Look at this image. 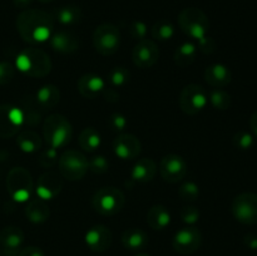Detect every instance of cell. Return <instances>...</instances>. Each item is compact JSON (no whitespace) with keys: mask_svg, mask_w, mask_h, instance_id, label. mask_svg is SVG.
<instances>
[{"mask_svg":"<svg viewBox=\"0 0 257 256\" xmlns=\"http://www.w3.org/2000/svg\"><path fill=\"white\" fill-rule=\"evenodd\" d=\"M17 30L29 44H42L49 40L54 30V18L40 9H25L17 17Z\"/></svg>","mask_w":257,"mask_h":256,"instance_id":"1","label":"cell"},{"mask_svg":"<svg viewBox=\"0 0 257 256\" xmlns=\"http://www.w3.org/2000/svg\"><path fill=\"white\" fill-rule=\"evenodd\" d=\"M15 67L28 77L44 78L52 70V60L44 50L27 48L18 54Z\"/></svg>","mask_w":257,"mask_h":256,"instance_id":"2","label":"cell"},{"mask_svg":"<svg viewBox=\"0 0 257 256\" xmlns=\"http://www.w3.org/2000/svg\"><path fill=\"white\" fill-rule=\"evenodd\" d=\"M43 137L48 147H65L72 141L73 127L69 120L62 114L48 115L43 123Z\"/></svg>","mask_w":257,"mask_h":256,"instance_id":"3","label":"cell"},{"mask_svg":"<svg viewBox=\"0 0 257 256\" xmlns=\"http://www.w3.org/2000/svg\"><path fill=\"white\" fill-rule=\"evenodd\" d=\"M178 25L181 30L193 39H202L210 30L208 17L201 9L195 7L185 8L178 14Z\"/></svg>","mask_w":257,"mask_h":256,"instance_id":"4","label":"cell"},{"mask_svg":"<svg viewBox=\"0 0 257 256\" xmlns=\"http://www.w3.org/2000/svg\"><path fill=\"white\" fill-rule=\"evenodd\" d=\"M125 196L119 188L108 186L103 187L93 196L92 206L99 215L114 216L123 210Z\"/></svg>","mask_w":257,"mask_h":256,"instance_id":"5","label":"cell"},{"mask_svg":"<svg viewBox=\"0 0 257 256\" xmlns=\"http://www.w3.org/2000/svg\"><path fill=\"white\" fill-rule=\"evenodd\" d=\"M7 191L17 202H27L33 192V177L24 167H14L7 176Z\"/></svg>","mask_w":257,"mask_h":256,"instance_id":"6","label":"cell"},{"mask_svg":"<svg viewBox=\"0 0 257 256\" xmlns=\"http://www.w3.org/2000/svg\"><path fill=\"white\" fill-rule=\"evenodd\" d=\"M59 172L63 178L69 181H79L88 171V160L78 150H67L58 158Z\"/></svg>","mask_w":257,"mask_h":256,"instance_id":"7","label":"cell"},{"mask_svg":"<svg viewBox=\"0 0 257 256\" xmlns=\"http://www.w3.org/2000/svg\"><path fill=\"white\" fill-rule=\"evenodd\" d=\"M93 45L99 54L113 55L120 45V32L114 24L103 23L93 33Z\"/></svg>","mask_w":257,"mask_h":256,"instance_id":"8","label":"cell"},{"mask_svg":"<svg viewBox=\"0 0 257 256\" xmlns=\"http://www.w3.org/2000/svg\"><path fill=\"white\" fill-rule=\"evenodd\" d=\"M208 103V94L202 85L188 84L181 90L178 104L181 110L188 115H196L205 109Z\"/></svg>","mask_w":257,"mask_h":256,"instance_id":"9","label":"cell"},{"mask_svg":"<svg viewBox=\"0 0 257 256\" xmlns=\"http://www.w3.org/2000/svg\"><path fill=\"white\" fill-rule=\"evenodd\" d=\"M232 213L238 222L243 225L257 223V195L253 192H243L236 196L232 202Z\"/></svg>","mask_w":257,"mask_h":256,"instance_id":"10","label":"cell"},{"mask_svg":"<svg viewBox=\"0 0 257 256\" xmlns=\"http://www.w3.org/2000/svg\"><path fill=\"white\" fill-rule=\"evenodd\" d=\"M201 245H202V233L193 226L181 228L173 236L172 246L176 252L181 255H191L196 252Z\"/></svg>","mask_w":257,"mask_h":256,"instance_id":"11","label":"cell"},{"mask_svg":"<svg viewBox=\"0 0 257 256\" xmlns=\"http://www.w3.org/2000/svg\"><path fill=\"white\" fill-rule=\"evenodd\" d=\"M187 162L180 155H166L160 162V173L165 181L170 183L180 182L187 175Z\"/></svg>","mask_w":257,"mask_h":256,"instance_id":"12","label":"cell"},{"mask_svg":"<svg viewBox=\"0 0 257 256\" xmlns=\"http://www.w3.org/2000/svg\"><path fill=\"white\" fill-rule=\"evenodd\" d=\"M23 124L24 117L20 108L10 104L0 105V138L13 137Z\"/></svg>","mask_w":257,"mask_h":256,"instance_id":"13","label":"cell"},{"mask_svg":"<svg viewBox=\"0 0 257 256\" xmlns=\"http://www.w3.org/2000/svg\"><path fill=\"white\" fill-rule=\"evenodd\" d=\"M160 58L157 44L150 39H142L135 45L132 50V62L141 69L153 67Z\"/></svg>","mask_w":257,"mask_h":256,"instance_id":"14","label":"cell"},{"mask_svg":"<svg viewBox=\"0 0 257 256\" xmlns=\"http://www.w3.org/2000/svg\"><path fill=\"white\" fill-rule=\"evenodd\" d=\"M63 188V177L57 172L48 171L40 175L35 186V193L38 198L43 201L54 200Z\"/></svg>","mask_w":257,"mask_h":256,"instance_id":"15","label":"cell"},{"mask_svg":"<svg viewBox=\"0 0 257 256\" xmlns=\"http://www.w3.org/2000/svg\"><path fill=\"white\" fill-rule=\"evenodd\" d=\"M141 141L132 133H120L113 141V151L115 156L123 161L135 160L141 153Z\"/></svg>","mask_w":257,"mask_h":256,"instance_id":"16","label":"cell"},{"mask_svg":"<svg viewBox=\"0 0 257 256\" xmlns=\"http://www.w3.org/2000/svg\"><path fill=\"white\" fill-rule=\"evenodd\" d=\"M85 243L93 252H104L113 242L112 231L104 225H94L85 233Z\"/></svg>","mask_w":257,"mask_h":256,"instance_id":"17","label":"cell"},{"mask_svg":"<svg viewBox=\"0 0 257 256\" xmlns=\"http://www.w3.org/2000/svg\"><path fill=\"white\" fill-rule=\"evenodd\" d=\"M24 242V232L17 226H8L0 231V245L4 256H18Z\"/></svg>","mask_w":257,"mask_h":256,"instance_id":"18","label":"cell"},{"mask_svg":"<svg viewBox=\"0 0 257 256\" xmlns=\"http://www.w3.org/2000/svg\"><path fill=\"white\" fill-rule=\"evenodd\" d=\"M53 50L62 54H70L79 48V38L70 30H58L49 38Z\"/></svg>","mask_w":257,"mask_h":256,"instance_id":"19","label":"cell"},{"mask_svg":"<svg viewBox=\"0 0 257 256\" xmlns=\"http://www.w3.org/2000/svg\"><path fill=\"white\" fill-rule=\"evenodd\" d=\"M105 88V82L100 75L88 73L82 75L78 80V90L80 94L88 99H94L102 94Z\"/></svg>","mask_w":257,"mask_h":256,"instance_id":"20","label":"cell"},{"mask_svg":"<svg viewBox=\"0 0 257 256\" xmlns=\"http://www.w3.org/2000/svg\"><path fill=\"white\" fill-rule=\"evenodd\" d=\"M205 79L211 87L222 88L226 87L232 80V73L228 69V67L223 64H212L206 68Z\"/></svg>","mask_w":257,"mask_h":256,"instance_id":"21","label":"cell"},{"mask_svg":"<svg viewBox=\"0 0 257 256\" xmlns=\"http://www.w3.org/2000/svg\"><path fill=\"white\" fill-rule=\"evenodd\" d=\"M157 173V166L152 158H141L131 171V178L136 182H150Z\"/></svg>","mask_w":257,"mask_h":256,"instance_id":"22","label":"cell"},{"mask_svg":"<svg viewBox=\"0 0 257 256\" xmlns=\"http://www.w3.org/2000/svg\"><path fill=\"white\" fill-rule=\"evenodd\" d=\"M60 90L54 84H45L38 89L35 102L42 109H52L59 103Z\"/></svg>","mask_w":257,"mask_h":256,"instance_id":"23","label":"cell"},{"mask_svg":"<svg viewBox=\"0 0 257 256\" xmlns=\"http://www.w3.org/2000/svg\"><path fill=\"white\" fill-rule=\"evenodd\" d=\"M147 223L152 230L162 231L171 223V213L163 205H155L148 210Z\"/></svg>","mask_w":257,"mask_h":256,"instance_id":"24","label":"cell"},{"mask_svg":"<svg viewBox=\"0 0 257 256\" xmlns=\"http://www.w3.org/2000/svg\"><path fill=\"white\" fill-rule=\"evenodd\" d=\"M150 238L145 231L140 228H128L122 233V243L127 250L141 251L147 247Z\"/></svg>","mask_w":257,"mask_h":256,"instance_id":"25","label":"cell"},{"mask_svg":"<svg viewBox=\"0 0 257 256\" xmlns=\"http://www.w3.org/2000/svg\"><path fill=\"white\" fill-rule=\"evenodd\" d=\"M25 216L30 222L35 223V225L44 223L50 216L49 206L45 203V201L35 198V200L30 201L25 207Z\"/></svg>","mask_w":257,"mask_h":256,"instance_id":"26","label":"cell"},{"mask_svg":"<svg viewBox=\"0 0 257 256\" xmlns=\"http://www.w3.org/2000/svg\"><path fill=\"white\" fill-rule=\"evenodd\" d=\"M17 145L23 152L35 153L42 148V138L35 131L24 130L18 135Z\"/></svg>","mask_w":257,"mask_h":256,"instance_id":"27","label":"cell"},{"mask_svg":"<svg viewBox=\"0 0 257 256\" xmlns=\"http://www.w3.org/2000/svg\"><path fill=\"white\" fill-rule=\"evenodd\" d=\"M83 13L82 9L77 5H63V7L58 8L54 13V17L58 22L62 25H74L82 20Z\"/></svg>","mask_w":257,"mask_h":256,"instance_id":"28","label":"cell"},{"mask_svg":"<svg viewBox=\"0 0 257 256\" xmlns=\"http://www.w3.org/2000/svg\"><path fill=\"white\" fill-rule=\"evenodd\" d=\"M197 55V47L191 42H185L176 49L175 63L181 68L192 64Z\"/></svg>","mask_w":257,"mask_h":256,"instance_id":"29","label":"cell"},{"mask_svg":"<svg viewBox=\"0 0 257 256\" xmlns=\"http://www.w3.org/2000/svg\"><path fill=\"white\" fill-rule=\"evenodd\" d=\"M78 143L82 150L87 151V152H94L102 143L100 133L93 127L84 128L78 137Z\"/></svg>","mask_w":257,"mask_h":256,"instance_id":"30","label":"cell"},{"mask_svg":"<svg viewBox=\"0 0 257 256\" xmlns=\"http://www.w3.org/2000/svg\"><path fill=\"white\" fill-rule=\"evenodd\" d=\"M151 34L155 39L160 40V42H166L175 35V27L172 25V23L167 22V20H160L151 28Z\"/></svg>","mask_w":257,"mask_h":256,"instance_id":"31","label":"cell"},{"mask_svg":"<svg viewBox=\"0 0 257 256\" xmlns=\"http://www.w3.org/2000/svg\"><path fill=\"white\" fill-rule=\"evenodd\" d=\"M131 73L127 68L122 67H114L109 73H108V83L110 84V87L113 88H122L130 82Z\"/></svg>","mask_w":257,"mask_h":256,"instance_id":"32","label":"cell"},{"mask_svg":"<svg viewBox=\"0 0 257 256\" xmlns=\"http://www.w3.org/2000/svg\"><path fill=\"white\" fill-rule=\"evenodd\" d=\"M208 100L211 102L213 108L218 110H227L232 104V99L231 95L227 92L221 89H215L210 93V98Z\"/></svg>","mask_w":257,"mask_h":256,"instance_id":"33","label":"cell"},{"mask_svg":"<svg viewBox=\"0 0 257 256\" xmlns=\"http://www.w3.org/2000/svg\"><path fill=\"white\" fill-rule=\"evenodd\" d=\"M233 146L238 150L247 151L255 145V136L247 131H238L232 138Z\"/></svg>","mask_w":257,"mask_h":256,"instance_id":"34","label":"cell"},{"mask_svg":"<svg viewBox=\"0 0 257 256\" xmlns=\"http://www.w3.org/2000/svg\"><path fill=\"white\" fill-rule=\"evenodd\" d=\"M178 195L183 201L193 202V201L200 197V187H198L197 183L188 181V182H185L178 188Z\"/></svg>","mask_w":257,"mask_h":256,"instance_id":"35","label":"cell"},{"mask_svg":"<svg viewBox=\"0 0 257 256\" xmlns=\"http://www.w3.org/2000/svg\"><path fill=\"white\" fill-rule=\"evenodd\" d=\"M88 170L90 172L95 173V175H102L109 170V161L104 157L103 155L93 156L89 161H88Z\"/></svg>","mask_w":257,"mask_h":256,"instance_id":"36","label":"cell"},{"mask_svg":"<svg viewBox=\"0 0 257 256\" xmlns=\"http://www.w3.org/2000/svg\"><path fill=\"white\" fill-rule=\"evenodd\" d=\"M58 162V152L55 148L47 147L42 150L38 156V163L43 168H50Z\"/></svg>","mask_w":257,"mask_h":256,"instance_id":"37","label":"cell"},{"mask_svg":"<svg viewBox=\"0 0 257 256\" xmlns=\"http://www.w3.org/2000/svg\"><path fill=\"white\" fill-rule=\"evenodd\" d=\"M200 210L195 206H185L182 210L180 211V217L187 225H195L198 220H200Z\"/></svg>","mask_w":257,"mask_h":256,"instance_id":"38","label":"cell"},{"mask_svg":"<svg viewBox=\"0 0 257 256\" xmlns=\"http://www.w3.org/2000/svg\"><path fill=\"white\" fill-rule=\"evenodd\" d=\"M128 32H130L131 37H132L133 39H137L138 42H140V40L146 39L148 29L146 23L141 22V20H135V22L131 23L130 27H128Z\"/></svg>","mask_w":257,"mask_h":256,"instance_id":"39","label":"cell"},{"mask_svg":"<svg viewBox=\"0 0 257 256\" xmlns=\"http://www.w3.org/2000/svg\"><path fill=\"white\" fill-rule=\"evenodd\" d=\"M108 125L115 132H123L128 125V119L122 113H112L108 118Z\"/></svg>","mask_w":257,"mask_h":256,"instance_id":"40","label":"cell"},{"mask_svg":"<svg viewBox=\"0 0 257 256\" xmlns=\"http://www.w3.org/2000/svg\"><path fill=\"white\" fill-rule=\"evenodd\" d=\"M15 67L9 62H0V85H5L13 80Z\"/></svg>","mask_w":257,"mask_h":256,"instance_id":"41","label":"cell"},{"mask_svg":"<svg viewBox=\"0 0 257 256\" xmlns=\"http://www.w3.org/2000/svg\"><path fill=\"white\" fill-rule=\"evenodd\" d=\"M216 47H217L216 40L213 38L207 37V35L198 40V49L202 53H205V54H211V53L215 52Z\"/></svg>","mask_w":257,"mask_h":256,"instance_id":"42","label":"cell"},{"mask_svg":"<svg viewBox=\"0 0 257 256\" xmlns=\"http://www.w3.org/2000/svg\"><path fill=\"white\" fill-rule=\"evenodd\" d=\"M102 94L104 95L105 100H107L108 103H117V102H119L120 95H119V92H118L117 88H113V87L107 88V87H105L104 90H103Z\"/></svg>","mask_w":257,"mask_h":256,"instance_id":"43","label":"cell"},{"mask_svg":"<svg viewBox=\"0 0 257 256\" xmlns=\"http://www.w3.org/2000/svg\"><path fill=\"white\" fill-rule=\"evenodd\" d=\"M18 256H45L42 248L37 247V246H28V247L22 248L19 251Z\"/></svg>","mask_w":257,"mask_h":256,"instance_id":"44","label":"cell"},{"mask_svg":"<svg viewBox=\"0 0 257 256\" xmlns=\"http://www.w3.org/2000/svg\"><path fill=\"white\" fill-rule=\"evenodd\" d=\"M243 242L251 250H257V236L255 235H246L243 238Z\"/></svg>","mask_w":257,"mask_h":256,"instance_id":"45","label":"cell"},{"mask_svg":"<svg viewBox=\"0 0 257 256\" xmlns=\"http://www.w3.org/2000/svg\"><path fill=\"white\" fill-rule=\"evenodd\" d=\"M14 5L17 8H20V9H25V8L29 7L33 3V0H13Z\"/></svg>","mask_w":257,"mask_h":256,"instance_id":"46","label":"cell"},{"mask_svg":"<svg viewBox=\"0 0 257 256\" xmlns=\"http://www.w3.org/2000/svg\"><path fill=\"white\" fill-rule=\"evenodd\" d=\"M250 127H251V130H252L253 136H256V137H257V110L255 113H253L252 115H251Z\"/></svg>","mask_w":257,"mask_h":256,"instance_id":"47","label":"cell"},{"mask_svg":"<svg viewBox=\"0 0 257 256\" xmlns=\"http://www.w3.org/2000/svg\"><path fill=\"white\" fill-rule=\"evenodd\" d=\"M38 2H40V3H50V2H53V0H38Z\"/></svg>","mask_w":257,"mask_h":256,"instance_id":"48","label":"cell"},{"mask_svg":"<svg viewBox=\"0 0 257 256\" xmlns=\"http://www.w3.org/2000/svg\"><path fill=\"white\" fill-rule=\"evenodd\" d=\"M135 256H150V255H147V253H137V255Z\"/></svg>","mask_w":257,"mask_h":256,"instance_id":"49","label":"cell"}]
</instances>
